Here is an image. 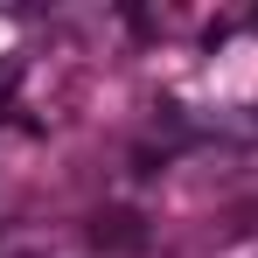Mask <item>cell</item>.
I'll return each mask as SVG.
<instances>
[{
    "label": "cell",
    "mask_w": 258,
    "mask_h": 258,
    "mask_svg": "<svg viewBox=\"0 0 258 258\" xmlns=\"http://www.w3.org/2000/svg\"><path fill=\"white\" fill-rule=\"evenodd\" d=\"M91 244H98V251H140L147 230H140L133 210H98V216H91Z\"/></svg>",
    "instance_id": "6da1fadb"
}]
</instances>
